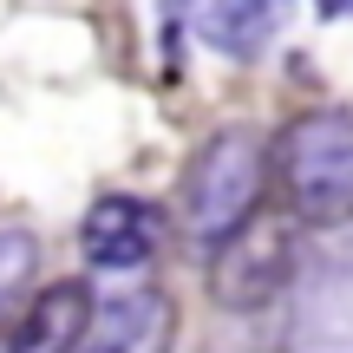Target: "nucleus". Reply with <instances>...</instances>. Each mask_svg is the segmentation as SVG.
<instances>
[{"mask_svg":"<svg viewBox=\"0 0 353 353\" xmlns=\"http://www.w3.org/2000/svg\"><path fill=\"white\" fill-rule=\"evenodd\" d=\"M262 176H268V151L255 131L229 125L216 138H203V151L183 170V229L203 249H223L262 210Z\"/></svg>","mask_w":353,"mask_h":353,"instance_id":"obj_1","label":"nucleus"},{"mask_svg":"<svg viewBox=\"0 0 353 353\" xmlns=\"http://www.w3.org/2000/svg\"><path fill=\"white\" fill-rule=\"evenodd\" d=\"M275 176L301 223H347L353 216V112L321 105L281 125Z\"/></svg>","mask_w":353,"mask_h":353,"instance_id":"obj_2","label":"nucleus"},{"mask_svg":"<svg viewBox=\"0 0 353 353\" xmlns=\"http://www.w3.org/2000/svg\"><path fill=\"white\" fill-rule=\"evenodd\" d=\"M288 268H294L288 229L255 216L236 242L216 249V262H210V294H216L223 307H236V314H255V307H268L281 288H288Z\"/></svg>","mask_w":353,"mask_h":353,"instance_id":"obj_3","label":"nucleus"},{"mask_svg":"<svg viewBox=\"0 0 353 353\" xmlns=\"http://www.w3.org/2000/svg\"><path fill=\"white\" fill-rule=\"evenodd\" d=\"M170 347H176V301L151 281H131L92 307L79 353H170Z\"/></svg>","mask_w":353,"mask_h":353,"instance_id":"obj_4","label":"nucleus"},{"mask_svg":"<svg viewBox=\"0 0 353 353\" xmlns=\"http://www.w3.org/2000/svg\"><path fill=\"white\" fill-rule=\"evenodd\" d=\"M157 236H164V223L144 196H99L79 223V249L105 275H138L157 255Z\"/></svg>","mask_w":353,"mask_h":353,"instance_id":"obj_5","label":"nucleus"},{"mask_svg":"<svg viewBox=\"0 0 353 353\" xmlns=\"http://www.w3.org/2000/svg\"><path fill=\"white\" fill-rule=\"evenodd\" d=\"M92 288L85 281H52V288L33 294V307H20L7 334V353H79L92 327Z\"/></svg>","mask_w":353,"mask_h":353,"instance_id":"obj_6","label":"nucleus"},{"mask_svg":"<svg viewBox=\"0 0 353 353\" xmlns=\"http://www.w3.org/2000/svg\"><path fill=\"white\" fill-rule=\"evenodd\" d=\"M196 26L210 33L216 52H229V59H255V52L268 46V33L281 26L275 7H203Z\"/></svg>","mask_w":353,"mask_h":353,"instance_id":"obj_7","label":"nucleus"},{"mask_svg":"<svg viewBox=\"0 0 353 353\" xmlns=\"http://www.w3.org/2000/svg\"><path fill=\"white\" fill-rule=\"evenodd\" d=\"M33 262H39V242L26 236V229H0V307H7L13 294L26 288Z\"/></svg>","mask_w":353,"mask_h":353,"instance_id":"obj_8","label":"nucleus"}]
</instances>
